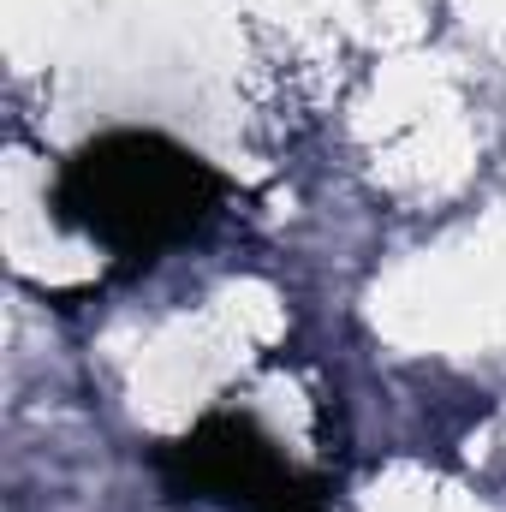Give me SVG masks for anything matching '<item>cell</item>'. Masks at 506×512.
<instances>
[{
    "label": "cell",
    "instance_id": "1",
    "mask_svg": "<svg viewBox=\"0 0 506 512\" xmlns=\"http://www.w3.org/2000/svg\"><path fill=\"white\" fill-rule=\"evenodd\" d=\"M221 197L227 185L197 149L173 143L167 131L137 126L90 137L84 149L66 155L54 179L60 227L96 239L108 256H120L131 268L191 245L215 221Z\"/></svg>",
    "mask_w": 506,
    "mask_h": 512
},
{
    "label": "cell",
    "instance_id": "2",
    "mask_svg": "<svg viewBox=\"0 0 506 512\" xmlns=\"http://www.w3.org/2000/svg\"><path fill=\"white\" fill-rule=\"evenodd\" d=\"M155 477L179 501L227 512H322L328 489L280 459V447L256 429L245 411H209L185 435L155 447Z\"/></svg>",
    "mask_w": 506,
    "mask_h": 512
}]
</instances>
